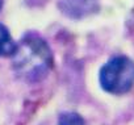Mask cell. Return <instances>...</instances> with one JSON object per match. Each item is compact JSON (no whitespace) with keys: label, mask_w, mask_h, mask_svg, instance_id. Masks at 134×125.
Listing matches in <instances>:
<instances>
[{"label":"cell","mask_w":134,"mask_h":125,"mask_svg":"<svg viewBox=\"0 0 134 125\" xmlns=\"http://www.w3.org/2000/svg\"><path fill=\"white\" fill-rule=\"evenodd\" d=\"M53 53L45 40L37 34H26L19 42L12 54L15 73L25 80L42 79L53 67Z\"/></svg>","instance_id":"cell-1"},{"label":"cell","mask_w":134,"mask_h":125,"mask_svg":"<svg viewBox=\"0 0 134 125\" xmlns=\"http://www.w3.org/2000/svg\"><path fill=\"white\" fill-rule=\"evenodd\" d=\"M101 88L112 95H125L134 87V62L125 57L117 55L110 58L101 67L99 74Z\"/></svg>","instance_id":"cell-2"},{"label":"cell","mask_w":134,"mask_h":125,"mask_svg":"<svg viewBox=\"0 0 134 125\" xmlns=\"http://www.w3.org/2000/svg\"><path fill=\"white\" fill-rule=\"evenodd\" d=\"M95 3L96 0H62L60 8L70 17H80L93 12Z\"/></svg>","instance_id":"cell-3"},{"label":"cell","mask_w":134,"mask_h":125,"mask_svg":"<svg viewBox=\"0 0 134 125\" xmlns=\"http://www.w3.org/2000/svg\"><path fill=\"white\" fill-rule=\"evenodd\" d=\"M16 49V42L13 41L7 26L0 24V57H12Z\"/></svg>","instance_id":"cell-4"},{"label":"cell","mask_w":134,"mask_h":125,"mask_svg":"<svg viewBox=\"0 0 134 125\" xmlns=\"http://www.w3.org/2000/svg\"><path fill=\"white\" fill-rule=\"evenodd\" d=\"M58 125H86V121L79 113L64 112L59 116Z\"/></svg>","instance_id":"cell-5"},{"label":"cell","mask_w":134,"mask_h":125,"mask_svg":"<svg viewBox=\"0 0 134 125\" xmlns=\"http://www.w3.org/2000/svg\"><path fill=\"white\" fill-rule=\"evenodd\" d=\"M2 8H3V0H0V11H2Z\"/></svg>","instance_id":"cell-6"}]
</instances>
